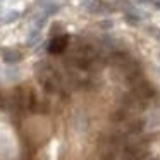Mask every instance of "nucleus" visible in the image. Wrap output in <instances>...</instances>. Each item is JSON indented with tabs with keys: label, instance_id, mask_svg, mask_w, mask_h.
Here are the masks:
<instances>
[{
	"label": "nucleus",
	"instance_id": "1",
	"mask_svg": "<svg viewBox=\"0 0 160 160\" xmlns=\"http://www.w3.org/2000/svg\"><path fill=\"white\" fill-rule=\"evenodd\" d=\"M131 93L134 95L136 98H139V100L148 102L150 98L153 97V88L150 86L145 79H141V81H138L136 84H132V91H131Z\"/></svg>",
	"mask_w": 160,
	"mask_h": 160
},
{
	"label": "nucleus",
	"instance_id": "2",
	"mask_svg": "<svg viewBox=\"0 0 160 160\" xmlns=\"http://www.w3.org/2000/svg\"><path fill=\"white\" fill-rule=\"evenodd\" d=\"M67 45H69V36L67 35L55 36V38H52L48 43V52L50 53H62L64 50L67 48Z\"/></svg>",
	"mask_w": 160,
	"mask_h": 160
},
{
	"label": "nucleus",
	"instance_id": "3",
	"mask_svg": "<svg viewBox=\"0 0 160 160\" xmlns=\"http://www.w3.org/2000/svg\"><path fill=\"white\" fill-rule=\"evenodd\" d=\"M108 60H110V62L114 64V66L122 67V66H126V64H128L129 60H131V57H129L126 52H114V53H110Z\"/></svg>",
	"mask_w": 160,
	"mask_h": 160
},
{
	"label": "nucleus",
	"instance_id": "4",
	"mask_svg": "<svg viewBox=\"0 0 160 160\" xmlns=\"http://www.w3.org/2000/svg\"><path fill=\"white\" fill-rule=\"evenodd\" d=\"M4 60L9 64H14V62H19L21 60V53L19 52H5L4 53Z\"/></svg>",
	"mask_w": 160,
	"mask_h": 160
},
{
	"label": "nucleus",
	"instance_id": "5",
	"mask_svg": "<svg viewBox=\"0 0 160 160\" xmlns=\"http://www.w3.org/2000/svg\"><path fill=\"white\" fill-rule=\"evenodd\" d=\"M95 4H97V0H81V5H83L84 9H88V11H90Z\"/></svg>",
	"mask_w": 160,
	"mask_h": 160
},
{
	"label": "nucleus",
	"instance_id": "6",
	"mask_svg": "<svg viewBox=\"0 0 160 160\" xmlns=\"http://www.w3.org/2000/svg\"><path fill=\"white\" fill-rule=\"evenodd\" d=\"M114 26V22L112 21H103V22H100V28H103V29H108V28H112Z\"/></svg>",
	"mask_w": 160,
	"mask_h": 160
},
{
	"label": "nucleus",
	"instance_id": "7",
	"mask_svg": "<svg viewBox=\"0 0 160 160\" xmlns=\"http://www.w3.org/2000/svg\"><path fill=\"white\" fill-rule=\"evenodd\" d=\"M18 18H19V12H12V14L9 16V18L5 19V21H7V22H11V21H14V19H18Z\"/></svg>",
	"mask_w": 160,
	"mask_h": 160
},
{
	"label": "nucleus",
	"instance_id": "8",
	"mask_svg": "<svg viewBox=\"0 0 160 160\" xmlns=\"http://www.w3.org/2000/svg\"><path fill=\"white\" fill-rule=\"evenodd\" d=\"M124 160H139V158H124Z\"/></svg>",
	"mask_w": 160,
	"mask_h": 160
},
{
	"label": "nucleus",
	"instance_id": "9",
	"mask_svg": "<svg viewBox=\"0 0 160 160\" xmlns=\"http://www.w3.org/2000/svg\"><path fill=\"white\" fill-rule=\"evenodd\" d=\"M152 160H157V158H152Z\"/></svg>",
	"mask_w": 160,
	"mask_h": 160
}]
</instances>
